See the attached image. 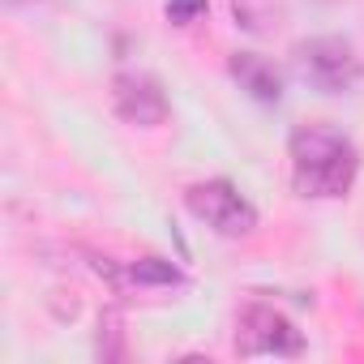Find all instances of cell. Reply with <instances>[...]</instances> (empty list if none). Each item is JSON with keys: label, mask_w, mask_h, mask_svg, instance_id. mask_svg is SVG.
<instances>
[{"label": "cell", "mask_w": 364, "mask_h": 364, "mask_svg": "<svg viewBox=\"0 0 364 364\" xmlns=\"http://www.w3.org/2000/svg\"><path fill=\"white\" fill-rule=\"evenodd\" d=\"M287 154H291V180L296 193L313 198V202H338L351 193L355 176H360V150L347 133H338L334 124H300L287 137Z\"/></svg>", "instance_id": "1"}, {"label": "cell", "mask_w": 364, "mask_h": 364, "mask_svg": "<svg viewBox=\"0 0 364 364\" xmlns=\"http://www.w3.org/2000/svg\"><path fill=\"white\" fill-rule=\"evenodd\" d=\"M296 73L304 86H313L317 95H347L364 82V60L351 48V39L343 35H313L304 43H296Z\"/></svg>", "instance_id": "2"}, {"label": "cell", "mask_w": 364, "mask_h": 364, "mask_svg": "<svg viewBox=\"0 0 364 364\" xmlns=\"http://www.w3.org/2000/svg\"><path fill=\"white\" fill-rule=\"evenodd\" d=\"M185 206L198 223H206L223 240H240L257 232V210L232 180H198L185 189Z\"/></svg>", "instance_id": "3"}, {"label": "cell", "mask_w": 364, "mask_h": 364, "mask_svg": "<svg viewBox=\"0 0 364 364\" xmlns=\"http://www.w3.org/2000/svg\"><path fill=\"white\" fill-rule=\"evenodd\" d=\"M236 351L240 355H300L304 351V334L279 309L245 304L240 317H236Z\"/></svg>", "instance_id": "4"}, {"label": "cell", "mask_w": 364, "mask_h": 364, "mask_svg": "<svg viewBox=\"0 0 364 364\" xmlns=\"http://www.w3.org/2000/svg\"><path fill=\"white\" fill-rule=\"evenodd\" d=\"M112 107L133 129H159L171 116V103H167L163 86L150 73H133V69L112 77Z\"/></svg>", "instance_id": "5"}, {"label": "cell", "mask_w": 364, "mask_h": 364, "mask_svg": "<svg viewBox=\"0 0 364 364\" xmlns=\"http://www.w3.org/2000/svg\"><path fill=\"white\" fill-rule=\"evenodd\" d=\"M228 73L257 103H279L283 99V73H279V65L266 60V56H257V52H236L228 60Z\"/></svg>", "instance_id": "6"}, {"label": "cell", "mask_w": 364, "mask_h": 364, "mask_svg": "<svg viewBox=\"0 0 364 364\" xmlns=\"http://www.w3.org/2000/svg\"><path fill=\"white\" fill-rule=\"evenodd\" d=\"M129 274L137 283H159V287H180V283H185V279H180V270L171 262H163V257H141L137 266H129Z\"/></svg>", "instance_id": "7"}, {"label": "cell", "mask_w": 364, "mask_h": 364, "mask_svg": "<svg viewBox=\"0 0 364 364\" xmlns=\"http://www.w3.org/2000/svg\"><path fill=\"white\" fill-rule=\"evenodd\" d=\"M206 5H210V0H171V5H167V18H171L176 26H185V22H193Z\"/></svg>", "instance_id": "8"}]
</instances>
